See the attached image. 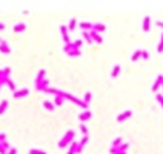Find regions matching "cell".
Here are the masks:
<instances>
[{"label": "cell", "mask_w": 163, "mask_h": 154, "mask_svg": "<svg viewBox=\"0 0 163 154\" xmlns=\"http://www.w3.org/2000/svg\"><path fill=\"white\" fill-rule=\"evenodd\" d=\"M73 142H74V132L73 130H67V133L60 138V142L57 143V146H59L60 149H63V148H67V146H70Z\"/></svg>", "instance_id": "obj_1"}, {"label": "cell", "mask_w": 163, "mask_h": 154, "mask_svg": "<svg viewBox=\"0 0 163 154\" xmlns=\"http://www.w3.org/2000/svg\"><path fill=\"white\" fill-rule=\"evenodd\" d=\"M63 51H65V54L71 56V57H78V56H81V51H79V49H73L71 43H70V45H65V46H63Z\"/></svg>", "instance_id": "obj_2"}, {"label": "cell", "mask_w": 163, "mask_h": 154, "mask_svg": "<svg viewBox=\"0 0 163 154\" xmlns=\"http://www.w3.org/2000/svg\"><path fill=\"white\" fill-rule=\"evenodd\" d=\"M60 33H62V38H63V41H65V45H70L71 40L68 37V27H67V26H60Z\"/></svg>", "instance_id": "obj_3"}, {"label": "cell", "mask_w": 163, "mask_h": 154, "mask_svg": "<svg viewBox=\"0 0 163 154\" xmlns=\"http://www.w3.org/2000/svg\"><path fill=\"white\" fill-rule=\"evenodd\" d=\"M131 115H133V113H131V110H127V111H122V113H119V115H117L116 121H117V122H124L125 119H128Z\"/></svg>", "instance_id": "obj_4"}, {"label": "cell", "mask_w": 163, "mask_h": 154, "mask_svg": "<svg viewBox=\"0 0 163 154\" xmlns=\"http://www.w3.org/2000/svg\"><path fill=\"white\" fill-rule=\"evenodd\" d=\"M78 118H79V121H81V122L84 124L86 121H89V119L92 118V111H90V110H84V111L81 113V115L78 116Z\"/></svg>", "instance_id": "obj_5"}, {"label": "cell", "mask_w": 163, "mask_h": 154, "mask_svg": "<svg viewBox=\"0 0 163 154\" xmlns=\"http://www.w3.org/2000/svg\"><path fill=\"white\" fill-rule=\"evenodd\" d=\"M29 89L27 88H24V89H18V91L16 92H13V97H14V99H22V97H27L29 95Z\"/></svg>", "instance_id": "obj_6"}, {"label": "cell", "mask_w": 163, "mask_h": 154, "mask_svg": "<svg viewBox=\"0 0 163 154\" xmlns=\"http://www.w3.org/2000/svg\"><path fill=\"white\" fill-rule=\"evenodd\" d=\"M0 52H2V54H10V52H11V48L8 46V43H6L5 40H0Z\"/></svg>", "instance_id": "obj_7"}, {"label": "cell", "mask_w": 163, "mask_h": 154, "mask_svg": "<svg viewBox=\"0 0 163 154\" xmlns=\"http://www.w3.org/2000/svg\"><path fill=\"white\" fill-rule=\"evenodd\" d=\"M47 88H49V79H46V78L43 79V81L40 83V84H36V86H35V89H36V91H40V92H45Z\"/></svg>", "instance_id": "obj_8"}, {"label": "cell", "mask_w": 163, "mask_h": 154, "mask_svg": "<svg viewBox=\"0 0 163 154\" xmlns=\"http://www.w3.org/2000/svg\"><path fill=\"white\" fill-rule=\"evenodd\" d=\"M162 86H163V75H158L157 79H155V83H154V86H152V91L157 92L158 89L162 88Z\"/></svg>", "instance_id": "obj_9"}, {"label": "cell", "mask_w": 163, "mask_h": 154, "mask_svg": "<svg viewBox=\"0 0 163 154\" xmlns=\"http://www.w3.org/2000/svg\"><path fill=\"white\" fill-rule=\"evenodd\" d=\"M89 143V135H84L83 137V140H81L79 143H78V149H76V154H79L81 151H83V148Z\"/></svg>", "instance_id": "obj_10"}, {"label": "cell", "mask_w": 163, "mask_h": 154, "mask_svg": "<svg viewBox=\"0 0 163 154\" xmlns=\"http://www.w3.org/2000/svg\"><path fill=\"white\" fill-rule=\"evenodd\" d=\"M151 16H144V19H142V30L144 32H149L151 30Z\"/></svg>", "instance_id": "obj_11"}, {"label": "cell", "mask_w": 163, "mask_h": 154, "mask_svg": "<svg viewBox=\"0 0 163 154\" xmlns=\"http://www.w3.org/2000/svg\"><path fill=\"white\" fill-rule=\"evenodd\" d=\"M92 30L97 32V33H101V32L106 30V26H105L103 22H97V24H94V29H92Z\"/></svg>", "instance_id": "obj_12"}, {"label": "cell", "mask_w": 163, "mask_h": 154, "mask_svg": "<svg viewBox=\"0 0 163 154\" xmlns=\"http://www.w3.org/2000/svg\"><path fill=\"white\" fill-rule=\"evenodd\" d=\"M120 70H122V67L119 65V64H116V65L113 67V70H111V78L116 79L117 76H119V73H120Z\"/></svg>", "instance_id": "obj_13"}, {"label": "cell", "mask_w": 163, "mask_h": 154, "mask_svg": "<svg viewBox=\"0 0 163 154\" xmlns=\"http://www.w3.org/2000/svg\"><path fill=\"white\" fill-rule=\"evenodd\" d=\"M78 26H79V29H83L84 32H89V30H92V29H94L92 22H79Z\"/></svg>", "instance_id": "obj_14"}, {"label": "cell", "mask_w": 163, "mask_h": 154, "mask_svg": "<svg viewBox=\"0 0 163 154\" xmlns=\"http://www.w3.org/2000/svg\"><path fill=\"white\" fill-rule=\"evenodd\" d=\"M90 37H92V41L94 43H103V38H101V35L100 33H97V32H94V30H90Z\"/></svg>", "instance_id": "obj_15"}, {"label": "cell", "mask_w": 163, "mask_h": 154, "mask_svg": "<svg viewBox=\"0 0 163 154\" xmlns=\"http://www.w3.org/2000/svg\"><path fill=\"white\" fill-rule=\"evenodd\" d=\"M25 29H27V26L24 24V22H19V24H14V26H13V30L18 32V33H19V32H24Z\"/></svg>", "instance_id": "obj_16"}, {"label": "cell", "mask_w": 163, "mask_h": 154, "mask_svg": "<svg viewBox=\"0 0 163 154\" xmlns=\"http://www.w3.org/2000/svg\"><path fill=\"white\" fill-rule=\"evenodd\" d=\"M45 75H46L45 70H40L38 75H36V79H35V86H36V84H40V83H41L43 79H45Z\"/></svg>", "instance_id": "obj_17"}, {"label": "cell", "mask_w": 163, "mask_h": 154, "mask_svg": "<svg viewBox=\"0 0 163 154\" xmlns=\"http://www.w3.org/2000/svg\"><path fill=\"white\" fill-rule=\"evenodd\" d=\"M6 86H8V88H10V91H11V92H16V91H18V89H16V83L14 81H13V79H6Z\"/></svg>", "instance_id": "obj_18"}, {"label": "cell", "mask_w": 163, "mask_h": 154, "mask_svg": "<svg viewBox=\"0 0 163 154\" xmlns=\"http://www.w3.org/2000/svg\"><path fill=\"white\" fill-rule=\"evenodd\" d=\"M120 145H122V138L120 137H116V138L113 140V143H111V148H119Z\"/></svg>", "instance_id": "obj_19"}, {"label": "cell", "mask_w": 163, "mask_h": 154, "mask_svg": "<svg viewBox=\"0 0 163 154\" xmlns=\"http://www.w3.org/2000/svg\"><path fill=\"white\" fill-rule=\"evenodd\" d=\"M76 149H78V143L73 142V143L68 146V153H67V154H76Z\"/></svg>", "instance_id": "obj_20"}, {"label": "cell", "mask_w": 163, "mask_h": 154, "mask_svg": "<svg viewBox=\"0 0 163 154\" xmlns=\"http://www.w3.org/2000/svg\"><path fill=\"white\" fill-rule=\"evenodd\" d=\"M63 97H60V95H56V99H54V106H60V105H63Z\"/></svg>", "instance_id": "obj_21"}, {"label": "cell", "mask_w": 163, "mask_h": 154, "mask_svg": "<svg viewBox=\"0 0 163 154\" xmlns=\"http://www.w3.org/2000/svg\"><path fill=\"white\" fill-rule=\"evenodd\" d=\"M83 40H74V41H71V46H73V49H79L81 46H83Z\"/></svg>", "instance_id": "obj_22"}, {"label": "cell", "mask_w": 163, "mask_h": 154, "mask_svg": "<svg viewBox=\"0 0 163 154\" xmlns=\"http://www.w3.org/2000/svg\"><path fill=\"white\" fill-rule=\"evenodd\" d=\"M141 51H142V49H136V51L133 52V56H131V62H136L138 59L141 57Z\"/></svg>", "instance_id": "obj_23"}, {"label": "cell", "mask_w": 163, "mask_h": 154, "mask_svg": "<svg viewBox=\"0 0 163 154\" xmlns=\"http://www.w3.org/2000/svg\"><path fill=\"white\" fill-rule=\"evenodd\" d=\"M6 106H8V100H2V102H0V115H3V113H5Z\"/></svg>", "instance_id": "obj_24"}, {"label": "cell", "mask_w": 163, "mask_h": 154, "mask_svg": "<svg viewBox=\"0 0 163 154\" xmlns=\"http://www.w3.org/2000/svg\"><path fill=\"white\" fill-rule=\"evenodd\" d=\"M43 106H45L46 110H49V111H52V110L56 108V106H54V103H52V102H49V100H46V102L43 103Z\"/></svg>", "instance_id": "obj_25"}, {"label": "cell", "mask_w": 163, "mask_h": 154, "mask_svg": "<svg viewBox=\"0 0 163 154\" xmlns=\"http://www.w3.org/2000/svg\"><path fill=\"white\" fill-rule=\"evenodd\" d=\"M76 26H78V21H76V19H70V22H68V30H74V29H76Z\"/></svg>", "instance_id": "obj_26"}, {"label": "cell", "mask_w": 163, "mask_h": 154, "mask_svg": "<svg viewBox=\"0 0 163 154\" xmlns=\"http://www.w3.org/2000/svg\"><path fill=\"white\" fill-rule=\"evenodd\" d=\"M90 100H92V92H86V95H84V103H86V105H89Z\"/></svg>", "instance_id": "obj_27"}, {"label": "cell", "mask_w": 163, "mask_h": 154, "mask_svg": "<svg viewBox=\"0 0 163 154\" xmlns=\"http://www.w3.org/2000/svg\"><path fill=\"white\" fill-rule=\"evenodd\" d=\"M10 73H11V70H10L8 67L2 68V75H3V78H10Z\"/></svg>", "instance_id": "obj_28"}, {"label": "cell", "mask_w": 163, "mask_h": 154, "mask_svg": "<svg viewBox=\"0 0 163 154\" xmlns=\"http://www.w3.org/2000/svg\"><path fill=\"white\" fill-rule=\"evenodd\" d=\"M157 51L160 52H163V32H162V35H160V43H158V46H157Z\"/></svg>", "instance_id": "obj_29"}, {"label": "cell", "mask_w": 163, "mask_h": 154, "mask_svg": "<svg viewBox=\"0 0 163 154\" xmlns=\"http://www.w3.org/2000/svg\"><path fill=\"white\" fill-rule=\"evenodd\" d=\"M29 154H46V151H43V149H36V148H32L29 151Z\"/></svg>", "instance_id": "obj_30"}, {"label": "cell", "mask_w": 163, "mask_h": 154, "mask_svg": "<svg viewBox=\"0 0 163 154\" xmlns=\"http://www.w3.org/2000/svg\"><path fill=\"white\" fill-rule=\"evenodd\" d=\"M0 145H2V148H3V149H5V151H6V153H8V151H10V149H11V146H10V143H8V142H6V140H5V142H2V143H0Z\"/></svg>", "instance_id": "obj_31"}, {"label": "cell", "mask_w": 163, "mask_h": 154, "mask_svg": "<svg viewBox=\"0 0 163 154\" xmlns=\"http://www.w3.org/2000/svg\"><path fill=\"white\" fill-rule=\"evenodd\" d=\"M83 37H84V40H86L87 43H94V41H92V37H90V33H89V32H84V33H83Z\"/></svg>", "instance_id": "obj_32"}, {"label": "cell", "mask_w": 163, "mask_h": 154, "mask_svg": "<svg viewBox=\"0 0 163 154\" xmlns=\"http://www.w3.org/2000/svg\"><path fill=\"white\" fill-rule=\"evenodd\" d=\"M155 99H157V102L160 103V106L163 108V94H160V92H157V95H155Z\"/></svg>", "instance_id": "obj_33"}, {"label": "cell", "mask_w": 163, "mask_h": 154, "mask_svg": "<svg viewBox=\"0 0 163 154\" xmlns=\"http://www.w3.org/2000/svg\"><path fill=\"white\" fill-rule=\"evenodd\" d=\"M141 57L144 59V61H147V59H149V51H146V49H142V51H141Z\"/></svg>", "instance_id": "obj_34"}, {"label": "cell", "mask_w": 163, "mask_h": 154, "mask_svg": "<svg viewBox=\"0 0 163 154\" xmlns=\"http://www.w3.org/2000/svg\"><path fill=\"white\" fill-rule=\"evenodd\" d=\"M79 130H81V132H83V133H84V135H87V127H86V126H84V124H81Z\"/></svg>", "instance_id": "obj_35"}, {"label": "cell", "mask_w": 163, "mask_h": 154, "mask_svg": "<svg viewBox=\"0 0 163 154\" xmlns=\"http://www.w3.org/2000/svg\"><path fill=\"white\" fill-rule=\"evenodd\" d=\"M6 154H18V149H16V148H13V146H11V149H10V151L6 153Z\"/></svg>", "instance_id": "obj_36"}, {"label": "cell", "mask_w": 163, "mask_h": 154, "mask_svg": "<svg viewBox=\"0 0 163 154\" xmlns=\"http://www.w3.org/2000/svg\"><path fill=\"white\" fill-rule=\"evenodd\" d=\"M5 140H6V135H5V133H0V143L5 142Z\"/></svg>", "instance_id": "obj_37"}, {"label": "cell", "mask_w": 163, "mask_h": 154, "mask_svg": "<svg viewBox=\"0 0 163 154\" xmlns=\"http://www.w3.org/2000/svg\"><path fill=\"white\" fill-rule=\"evenodd\" d=\"M157 26H158V27H162V29H163V21H157Z\"/></svg>", "instance_id": "obj_38"}, {"label": "cell", "mask_w": 163, "mask_h": 154, "mask_svg": "<svg viewBox=\"0 0 163 154\" xmlns=\"http://www.w3.org/2000/svg\"><path fill=\"white\" fill-rule=\"evenodd\" d=\"M3 29H5V24H3V22H0V30H3Z\"/></svg>", "instance_id": "obj_39"}, {"label": "cell", "mask_w": 163, "mask_h": 154, "mask_svg": "<svg viewBox=\"0 0 163 154\" xmlns=\"http://www.w3.org/2000/svg\"><path fill=\"white\" fill-rule=\"evenodd\" d=\"M117 154H127V153H117Z\"/></svg>", "instance_id": "obj_40"}, {"label": "cell", "mask_w": 163, "mask_h": 154, "mask_svg": "<svg viewBox=\"0 0 163 154\" xmlns=\"http://www.w3.org/2000/svg\"><path fill=\"white\" fill-rule=\"evenodd\" d=\"M162 94H163V86H162Z\"/></svg>", "instance_id": "obj_41"}, {"label": "cell", "mask_w": 163, "mask_h": 154, "mask_svg": "<svg viewBox=\"0 0 163 154\" xmlns=\"http://www.w3.org/2000/svg\"><path fill=\"white\" fill-rule=\"evenodd\" d=\"M0 89H2V88H0Z\"/></svg>", "instance_id": "obj_42"}]
</instances>
